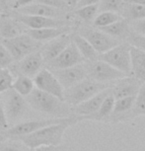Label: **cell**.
<instances>
[{
	"label": "cell",
	"instance_id": "obj_2",
	"mask_svg": "<svg viewBox=\"0 0 145 151\" xmlns=\"http://www.w3.org/2000/svg\"><path fill=\"white\" fill-rule=\"evenodd\" d=\"M26 101L32 109L53 116V118H69L74 116L71 107L67 103L52 95L42 92L37 88L26 97Z\"/></svg>",
	"mask_w": 145,
	"mask_h": 151
},
{
	"label": "cell",
	"instance_id": "obj_11",
	"mask_svg": "<svg viewBox=\"0 0 145 151\" xmlns=\"http://www.w3.org/2000/svg\"><path fill=\"white\" fill-rule=\"evenodd\" d=\"M83 62H85L83 56L81 55V53L79 52L76 45L71 41V42L67 45V47L63 52L53 60L48 62L47 64L52 70H58L75 66V65L81 64Z\"/></svg>",
	"mask_w": 145,
	"mask_h": 151
},
{
	"label": "cell",
	"instance_id": "obj_8",
	"mask_svg": "<svg viewBox=\"0 0 145 151\" xmlns=\"http://www.w3.org/2000/svg\"><path fill=\"white\" fill-rule=\"evenodd\" d=\"M35 87L42 92L47 93L63 101V88L52 73L47 68H42L33 79Z\"/></svg>",
	"mask_w": 145,
	"mask_h": 151
},
{
	"label": "cell",
	"instance_id": "obj_9",
	"mask_svg": "<svg viewBox=\"0 0 145 151\" xmlns=\"http://www.w3.org/2000/svg\"><path fill=\"white\" fill-rule=\"evenodd\" d=\"M70 118V116H69ZM68 118H50L44 119H34V121H28L14 125L11 129H7V135L9 136H19L28 135L30 133H33L39 129H44L45 127H50L52 124H57L60 122L66 121Z\"/></svg>",
	"mask_w": 145,
	"mask_h": 151
},
{
	"label": "cell",
	"instance_id": "obj_39",
	"mask_svg": "<svg viewBox=\"0 0 145 151\" xmlns=\"http://www.w3.org/2000/svg\"><path fill=\"white\" fill-rule=\"evenodd\" d=\"M101 0H79L77 4L75 5V8H81L84 6H89V5H98Z\"/></svg>",
	"mask_w": 145,
	"mask_h": 151
},
{
	"label": "cell",
	"instance_id": "obj_25",
	"mask_svg": "<svg viewBox=\"0 0 145 151\" xmlns=\"http://www.w3.org/2000/svg\"><path fill=\"white\" fill-rule=\"evenodd\" d=\"M141 116H145V83L141 85L137 95L135 96V102L131 111L124 116L123 122L131 121Z\"/></svg>",
	"mask_w": 145,
	"mask_h": 151
},
{
	"label": "cell",
	"instance_id": "obj_14",
	"mask_svg": "<svg viewBox=\"0 0 145 151\" xmlns=\"http://www.w3.org/2000/svg\"><path fill=\"white\" fill-rule=\"evenodd\" d=\"M111 93H112V87L101 91L100 93H98L97 95L93 96L92 98L88 99L87 101L77 105V106L71 107L72 114L74 116H81L82 119L84 121L85 118L92 116L95 113L98 112V110L100 109L103 101Z\"/></svg>",
	"mask_w": 145,
	"mask_h": 151
},
{
	"label": "cell",
	"instance_id": "obj_35",
	"mask_svg": "<svg viewBox=\"0 0 145 151\" xmlns=\"http://www.w3.org/2000/svg\"><path fill=\"white\" fill-rule=\"evenodd\" d=\"M37 2L60 10H63L67 6V3L65 0H37Z\"/></svg>",
	"mask_w": 145,
	"mask_h": 151
},
{
	"label": "cell",
	"instance_id": "obj_29",
	"mask_svg": "<svg viewBox=\"0 0 145 151\" xmlns=\"http://www.w3.org/2000/svg\"><path fill=\"white\" fill-rule=\"evenodd\" d=\"M75 14L84 22H93L99 14L98 5H89L75 9Z\"/></svg>",
	"mask_w": 145,
	"mask_h": 151
},
{
	"label": "cell",
	"instance_id": "obj_13",
	"mask_svg": "<svg viewBox=\"0 0 145 151\" xmlns=\"http://www.w3.org/2000/svg\"><path fill=\"white\" fill-rule=\"evenodd\" d=\"M17 21L31 30L47 29V28H60L68 26V22L63 19H53L41 16H28L18 14L14 17Z\"/></svg>",
	"mask_w": 145,
	"mask_h": 151
},
{
	"label": "cell",
	"instance_id": "obj_27",
	"mask_svg": "<svg viewBox=\"0 0 145 151\" xmlns=\"http://www.w3.org/2000/svg\"><path fill=\"white\" fill-rule=\"evenodd\" d=\"M12 89L25 98L33 92V90L35 89V84L32 78L24 75H18V77L13 81Z\"/></svg>",
	"mask_w": 145,
	"mask_h": 151
},
{
	"label": "cell",
	"instance_id": "obj_30",
	"mask_svg": "<svg viewBox=\"0 0 145 151\" xmlns=\"http://www.w3.org/2000/svg\"><path fill=\"white\" fill-rule=\"evenodd\" d=\"M124 0H101L98 4L99 13L100 12H113L119 13Z\"/></svg>",
	"mask_w": 145,
	"mask_h": 151
},
{
	"label": "cell",
	"instance_id": "obj_32",
	"mask_svg": "<svg viewBox=\"0 0 145 151\" xmlns=\"http://www.w3.org/2000/svg\"><path fill=\"white\" fill-rule=\"evenodd\" d=\"M126 42L131 45L132 47L138 48L145 52V37L136 35L135 33L131 32L129 34L128 38L126 39Z\"/></svg>",
	"mask_w": 145,
	"mask_h": 151
},
{
	"label": "cell",
	"instance_id": "obj_43",
	"mask_svg": "<svg viewBox=\"0 0 145 151\" xmlns=\"http://www.w3.org/2000/svg\"><path fill=\"white\" fill-rule=\"evenodd\" d=\"M7 2H8V0H0V5H1L2 7H5L7 5Z\"/></svg>",
	"mask_w": 145,
	"mask_h": 151
},
{
	"label": "cell",
	"instance_id": "obj_17",
	"mask_svg": "<svg viewBox=\"0 0 145 151\" xmlns=\"http://www.w3.org/2000/svg\"><path fill=\"white\" fill-rule=\"evenodd\" d=\"M42 53L39 50L25 56L24 58L18 61L16 68L18 69L19 75H24L27 77H35L36 74L42 68L44 64Z\"/></svg>",
	"mask_w": 145,
	"mask_h": 151
},
{
	"label": "cell",
	"instance_id": "obj_1",
	"mask_svg": "<svg viewBox=\"0 0 145 151\" xmlns=\"http://www.w3.org/2000/svg\"><path fill=\"white\" fill-rule=\"evenodd\" d=\"M81 121H83L81 116H73L68 118L63 122L45 127L33 133L24 136H19L17 138H19L29 149L32 150L39 146L56 147L62 142V138H63L64 133L68 127L76 124Z\"/></svg>",
	"mask_w": 145,
	"mask_h": 151
},
{
	"label": "cell",
	"instance_id": "obj_5",
	"mask_svg": "<svg viewBox=\"0 0 145 151\" xmlns=\"http://www.w3.org/2000/svg\"><path fill=\"white\" fill-rule=\"evenodd\" d=\"M1 44L7 48L12 56L13 60L20 61L25 56L41 50L42 44L33 40L26 33L17 36L15 38L1 40Z\"/></svg>",
	"mask_w": 145,
	"mask_h": 151
},
{
	"label": "cell",
	"instance_id": "obj_37",
	"mask_svg": "<svg viewBox=\"0 0 145 151\" xmlns=\"http://www.w3.org/2000/svg\"><path fill=\"white\" fill-rule=\"evenodd\" d=\"M35 2H37V0H15L14 5H13V8L16 10H18V9H20V8L29 6V5L35 3Z\"/></svg>",
	"mask_w": 145,
	"mask_h": 151
},
{
	"label": "cell",
	"instance_id": "obj_41",
	"mask_svg": "<svg viewBox=\"0 0 145 151\" xmlns=\"http://www.w3.org/2000/svg\"><path fill=\"white\" fill-rule=\"evenodd\" d=\"M124 2H127V3H133V4H138V5H142V6H145V0H124Z\"/></svg>",
	"mask_w": 145,
	"mask_h": 151
},
{
	"label": "cell",
	"instance_id": "obj_18",
	"mask_svg": "<svg viewBox=\"0 0 145 151\" xmlns=\"http://www.w3.org/2000/svg\"><path fill=\"white\" fill-rule=\"evenodd\" d=\"M17 11H18L19 14H22V15L41 16V17H47V18H53V19H61V17L64 15L63 10L55 9V8L38 3V2H35V3L29 5V6L20 8Z\"/></svg>",
	"mask_w": 145,
	"mask_h": 151
},
{
	"label": "cell",
	"instance_id": "obj_24",
	"mask_svg": "<svg viewBox=\"0 0 145 151\" xmlns=\"http://www.w3.org/2000/svg\"><path fill=\"white\" fill-rule=\"evenodd\" d=\"M118 14L121 18L128 22L137 21L145 18V6L123 2Z\"/></svg>",
	"mask_w": 145,
	"mask_h": 151
},
{
	"label": "cell",
	"instance_id": "obj_20",
	"mask_svg": "<svg viewBox=\"0 0 145 151\" xmlns=\"http://www.w3.org/2000/svg\"><path fill=\"white\" fill-rule=\"evenodd\" d=\"M70 30L69 26L60 27V28H47V29H39V30H27L26 34L31 38L39 42H50L52 40L62 36L64 34H68Z\"/></svg>",
	"mask_w": 145,
	"mask_h": 151
},
{
	"label": "cell",
	"instance_id": "obj_36",
	"mask_svg": "<svg viewBox=\"0 0 145 151\" xmlns=\"http://www.w3.org/2000/svg\"><path fill=\"white\" fill-rule=\"evenodd\" d=\"M9 129V122L6 118L3 105L0 103V130H6Z\"/></svg>",
	"mask_w": 145,
	"mask_h": 151
},
{
	"label": "cell",
	"instance_id": "obj_12",
	"mask_svg": "<svg viewBox=\"0 0 145 151\" xmlns=\"http://www.w3.org/2000/svg\"><path fill=\"white\" fill-rule=\"evenodd\" d=\"M50 71H52V73L55 74V76L60 83L63 90H66L68 88L74 86L75 84H77L82 80H84L85 78H87L86 68H85L84 62L72 67Z\"/></svg>",
	"mask_w": 145,
	"mask_h": 151
},
{
	"label": "cell",
	"instance_id": "obj_10",
	"mask_svg": "<svg viewBox=\"0 0 145 151\" xmlns=\"http://www.w3.org/2000/svg\"><path fill=\"white\" fill-rule=\"evenodd\" d=\"M4 93H6V95L4 98L3 108L8 122L10 121H16L17 119H20L26 114L28 103L24 97L19 95L12 88Z\"/></svg>",
	"mask_w": 145,
	"mask_h": 151
},
{
	"label": "cell",
	"instance_id": "obj_33",
	"mask_svg": "<svg viewBox=\"0 0 145 151\" xmlns=\"http://www.w3.org/2000/svg\"><path fill=\"white\" fill-rule=\"evenodd\" d=\"M13 58L7 48L4 47L0 42V68H7L9 67L13 62Z\"/></svg>",
	"mask_w": 145,
	"mask_h": 151
},
{
	"label": "cell",
	"instance_id": "obj_34",
	"mask_svg": "<svg viewBox=\"0 0 145 151\" xmlns=\"http://www.w3.org/2000/svg\"><path fill=\"white\" fill-rule=\"evenodd\" d=\"M129 26L131 32L135 33L136 35L145 37V18L137 20V21L129 22Z\"/></svg>",
	"mask_w": 145,
	"mask_h": 151
},
{
	"label": "cell",
	"instance_id": "obj_23",
	"mask_svg": "<svg viewBox=\"0 0 145 151\" xmlns=\"http://www.w3.org/2000/svg\"><path fill=\"white\" fill-rule=\"evenodd\" d=\"M73 44L76 45L79 52L81 53V55L83 56L85 61H93L97 60L99 58V53L94 50V47L88 42L84 38H82L78 34H74L73 36H71Z\"/></svg>",
	"mask_w": 145,
	"mask_h": 151
},
{
	"label": "cell",
	"instance_id": "obj_38",
	"mask_svg": "<svg viewBox=\"0 0 145 151\" xmlns=\"http://www.w3.org/2000/svg\"><path fill=\"white\" fill-rule=\"evenodd\" d=\"M0 151H28L21 146L14 144H3L0 145Z\"/></svg>",
	"mask_w": 145,
	"mask_h": 151
},
{
	"label": "cell",
	"instance_id": "obj_21",
	"mask_svg": "<svg viewBox=\"0 0 145 151\" xmlns=\"http://www.w3.org/2000/svg\"><path fill=\"white\" fill-rule=\"evenodd\" d=\"M102 32L107 34L108 36L118 40L119 42H126V39L128 38L129 34L131 33V29L129 26V22L124 19H121L119 21L113 23L107 27L100 28Z\"/></svg>",
	"mask_w": 145,
	"mask_h": 151
},
{
	"label": "cell",
	"instance_id": "obj_19",
	"mask_svg": "<svg viewBox=\"0 0 145 151\" xmlns=\"http://www.w3.org/2000/svg\"><path fill=\"white\" fill-rule=\"evenodd\" d=\"M26 27L14 17L3 16L0 18V37L1 40L15 38L26 33Z\"/></svg>",
	"mask_w": 145,
	"mask_h": 151
},
{
	"label": "cell",
	"instance_id": "obj_40",
	"mask_svg": "<svg viewBox=\"0 0 145 151\" xmlns=\"http://www.w3.org/2000/svg\"><path fill=\"white\" fill-rule=\"evenodd\" d=\"M56 147L53 146H39L34 149V151H55Z\"/></svg>",
	"mask_w": 145,
	"mask_h": 151
},
{
	"label": "cell",
	"instance_id": "obj_7",
	"mask_svg": "<svg viewBox=\"0 0 145 151\" xmlns=\"http://www.w3.org/2000/svg\"><path fill=\"white\" fill-rule=\"evenodd\" d=\"M77 34L86 40L99 55L108 52L111 48L115 47L116 45L123 42L108 36L101 30L94 27L83 26L79 29Z\"/></svg>",
	"mask_w": 145,
	"mask_h": 151
},
{
	"label": "cell",
	"instance_id": "obj_16",
	"mask_svg": "<svg viewBox=\"0 0 145 151\" xmlns=\"http://www.w3.org/2000/svg\"><path fill=\"white\" fill-rule=\"evenodd\" d=\"M71 41H72L71 36L68 35V34H64V35L59 36L57 38L47 42V44H45L44 47H41V50H39L44 61L48 63L55 58H57L67 47V45L70 44Z\"/></svg>",
	"mask_w": 145,
	"mask_h": 151
},
{
	"label": "cell",
	"instance_id": "obj_15",
	"mask_svg": "<svg viewBox=\"0 0 145 151\" xmlns=\"http://www.w3.org/2000/svg\"><path fill=\"white\" fill-rule=\"evenodd\" d=\"M142 83L133 76H124L113 83L112 95L115 100L135 97L140 89Z\"/></svg>",
	"mask_w": 145,
	"mask_h": 151
},
{
	"label": "cell",
	"instance_id": "obj_26",
	"mask_svg": "<svg viewBox=\"0 0 145 151\" xmlns=\"http://www.w3.org/2000/svg\"><path fill=\"white\" fill-rule=\"evenodd\" d=\"M115 98L113 97L112 93L107 97L103 101L100 109L98 112L95 113L94 115L87 116L85 119H91V121H99V122H108L110 119L111 115H112L113 105H115Z\"/></svg>",
	"mask_w": 145,
	"mask_h": 151
},
{
	"label": "cell",
	"instance_id": "obj_22",
	"mask_svg": "<svg viewBox=\"0 0 145 151\" xmlns=\"http://www.w3.org/2000/svg\"><path fill=\"white\" fill-rule=\"evenodd\" d=\"M130 55H131V76L135 77L143 84L145 83V52L131 47Z\"/></svg>",
	"mask_w": 145,
	"mask_h": 151
},
{
	"label": "cell",
	"instance_id": "obj_3",
	"mask_svg": "<svg viewBox=\"0 0 145 151\" xmlns=\"http://www.w3.org/2000/svg\"><path fill=\"white\" fill-rule=\"evenodd\" d=\"M112 86L113 83H99L89 78H85L74 86L64 90L63 101L70 107L77 106L100 93L101 91L111 88Z\"/></svg>",
	"mask_w": 145,
	"mask_h": 151
},
{
	"label": "cell",
	"instance_id": "obj_28",
	"mask_svg": "<svg viewBox=\"0 0 145 151\" xmlns=\"http://www.w3.org/2000/svg\"><path fill=\"white\" fill-rule=\"evenodd\" d=\"M121 16L118 13L113 12H100L98 15L96 16V18L93 21V27L97 28V29H100V28L107 27L109 25L113 24L121 20Z\"/></svg>",
	"mask_w": 145,
	"mask_h": 151
},
{
	"label": "cell",
	"instance_id": "obj_4",
	"mask_svg": "<svg viewBox=\"0 0 145 151\" xmlns=\"http://www.w3.org/2000/svg\"><path fill=\"white\" fill-rule=\"evenodd\" d=\"M131 45L127 42H123L108 52L99 55V59L107 62L119 72L126 76L131 75Z\"/></svg>",
	"mask_w": 145,
	"mask_h": 151
},
{
	"label": "cell",
	"instance_id": "obj_42",
	"mask_svg": "<svg viewBox=\"0 0 145 151\" xmlns=\"http://www.w3.org/2000/svg\"><path fill=\"white\" fill-rule=\"evenodd\" d=\"M78 1H79V0H69V4L71 5V6L75 7V5L77 4Z\"/></svg>",
	"mask_w": 145,
	"mask_h": 151
},
{
	"label": "cell",
	"instance_id": "obj_31",
	"mask_svg": "<svg viewBox=\"0 0 145 151\" xmlns=\"http://www.w3.org/2000/svg\"><path fill=\"white\" fill-rule=\"evenodd\" d=\"M14 78L12 73L7 68H0V94L12 88Z\"/></svg>",
	"mask_w": 145,
	"mask_h": 151
},
{
	"label": "cell",
	"instance_id": "obj_6",
	"mask_svg": "<svg viewBox=\"0 0 145 151\" xmlns=\"http://www.w3.org/2000/svg\"><path fill=\"white\" fill-rule=\"evenodd\" d=\"M84 65L86 68L87 78L99 83H113L118 79L126 76L99 58L93 61H85Z\"/></svg>",
	"mask_w": 145,
	"mask_h": 151
}]
</instances>
